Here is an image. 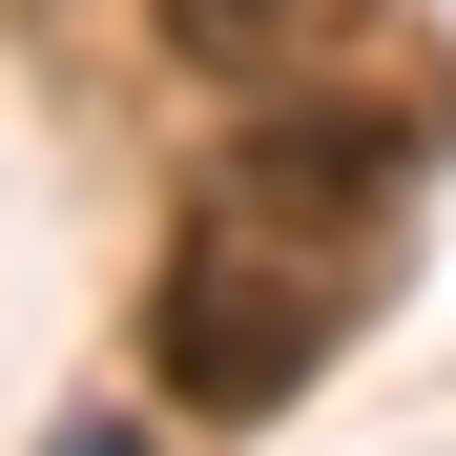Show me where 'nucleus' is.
I'll use <instances>...</instances> for the list:
<instances>
[{
	"instance_id": "obj_1",
	"label": "nucleus",
	"mask_w": 456,
	"mask_h": 456,
	"mask_svg": "<svg viewBox=\"0 0 456 456\" xmlns=\"http://www.w3.org/2000/svg\"><path fill=\"white\" fill-rule=\"evenodd\" d=\"M373 145L353 104H312V84H270V125L228 145V167L187 187V228H167V270H145V373H167L187 415H290L332 373V332H353V270H373Z\"/></svg>"
},
{
	"instance_id": "obj_2",
	"label": "nucleus",
	"mask_w": 456,
	"mask_h": 456,
	"mask_svg": "<svg viewBox=\"0 0 456 456\" xmlns=\"http://www.w3.org/2000/svg\"><path fill=\"white\" fill-rule=\"evenodd\" d=\"M145 42H167L187 84L270 104V84H332V62L373 42V0H145Z\"/></svg>"
}]
</instances>
